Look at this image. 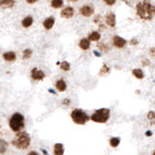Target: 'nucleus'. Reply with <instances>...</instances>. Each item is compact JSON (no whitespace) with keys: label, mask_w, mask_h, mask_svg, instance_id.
Listing matches in <instances>:
<instances>
[{"label":"nucleus","mask_w":155,"mask_h":155,"mask_svg":"<svg viewBox=\"0 0 155 155\" xmlns=\"http://www.w3.org/2000/svg\"><path fill=\"white\" fill-rule=\"evenodd\" d=\"M55 88H56L57 91H59V92H64V91H66V89H67V84H66L65 81L63 80V79L58 80L55 82Z\"/></svg>","instance_id":"obj_10"},{"label":"nucleus","mask_w":155,"mask_h":155,"mask_svg":"<svg viewBox=\"0 0 155 155\" xmlns=\"http://www.w3.org/2000/svg\"><path fill=\"white\" fill-rule=\"evenodd\" d=\"M100 38H101L100 33H99V32H97V31H93L92 33L89 34L88 40H89L90 42H97V41H99V40H100Z\"/></svg>","instance_id":"obj_18"},{"label":"nucleus","mask_w":155,"mask_h":155,"mask_svg":"<svg viewBox=\"0 0 155 155\" xmlns=\"http://www.w3.org/2000/svg\"><path fill=\"white\" fill-rule=\"evenodd\" d=\"M73 122L78 125H85L90 120V116L82 109H74L70 114Z\"/></svg>","instance_id":"obj_5"},{"label":"nucleus","mask_w":155,"mask_h":155,"mask_svg":"<svg viewBox=\"0 0 155 155\" xmlns=\"http://www.w3.org/2000/svg\"><path fill=\"white\" fill-rule=\"evenodd\" d=\"M65 149L64 145L60 143H57L53 145V154L54 155H64Z\"/></svg>","instance_id":"obj_9"},{"label":"nucleus","mask_w":155,"mask_h":155,"mask_svg":"<svg viewBox=\"0 0 155 155\" xmlns=\"http://www.w3.org/2000/svg\"><path fill=\"white\" fill-rule=\"evenodd\" d=\"M149 53L151 54L152 56H155V48H150V51H149Z\"/></svg>","instance_id":"obj_29"},{"label":"nucleus","mask_w":155,"mask_h":155,"mask_svg":"<svg viewBox=\"0 0 155 155\" xmlns=\"http://www.w3.org/2000/svg\"><path fill=\"white\" fill-rule=\"evenodd\" d=\"M9 143L3 139H0V154H5L8 149Z\"/></svg>","instance_id":"obj_17"},{"label":"nucleus","mask_w":155,"mask_h":155,"mask_svg":"<svg viewBox=\"0 0 155 155\" xmlns=\"http://www.w3.org/2000/svg\"><path fill=\"white\" fill-rule=\"evenodd\" d=\"M59 65H60L61 70L65 71V72L69 71V70H70V68H71V66H70V63H69V62H67V61H63L62 63H60Z\"/></svg>","instance_id":"obj_26"},{"label":"nucleus","mask_w":155,"mask_h":155,"mask_svg":"<svg viewBox=\"0 0 155 155\" xmlns=\"http://www.w3.org/2000/svg\"><path fill=\"white\" fill-rule=\"evenodd\" d=\"M46 78L45 73L38 68H33L31 70V79L34 81H43Z\"/></svg>","instance_id":"obj_6"},{"label":"nucleus","mask_w":155,"mask_h":155,"mask_svg":"<svg viewBox=\"0 0 155 155\" xmlns=\"http://www.w3.org/2000/svg\"><path fill=\"white\" fill-rule=\"evenodd\" d=\"M74 16V9L72 7H67L61 11V17L65 18H70Z\"/></svg>","instance_id":"obj_11"},{"label":"nucleus","mask_w":155,"mask_h":155,"mask_svg":"<svg viewBox=\"0 0 155 155\" xmlns=\"http://www.w3.org/2000/svg\"><path fill=\"white\" fill-rule=\"evenodd\" d=\"M130 44L131 45H138V42H137V40H131Z\"/></svg>","instance_id":"obj_31"},{"label":"nucleus","mask_w":155,"mask_h":155,"mask_svg":"<svg viewBox=\"0 0 155 155\" xmlns=\"http://www.w3.org/2000/svg\"><path fill=\"white\" fill-rule=\"evenodd\" d=\"M54 18H52V17H50V18H46L45 21H44L43 22V25L44 27H45L47 30H50V29L52 28V26L54 25Z\"/></svg>","instance_id":"obj_13"},{"label":"nucleus","mask_w":155,"mask_h":155,"mask_svg":"<svg viewBox=\"0 0 155 155\" xmlns=\"http://www.w3.org/2000/svg\"><path fill=\"white\" fill-rule=\"evenodd\" d=\"M79 47L81 48L82 51H87L90 48V41L86 38L81 39L79 43Z\"/></svg>","instance_id":"obj_15"},{"label":"nucleus","mask_w":155,"mask_h":155,"mask_svg":"<svg viewBox=\"0 0 155 155\" xmlns=\"http://www.w3.org/2000/svg\"><path fill=\"white\" fill-rule=\"evenodd\" d=\"M132 74H133V76L136 78V79H138V80H143L144 78L143 72L142 69H140V68H136V69H134L132 71Z\"/></svg>","instance_id":"obj_16"},{"label":"nucleus","mask_w":155,"mask_h":155,"mask_svg":"<svg viewBox=\"0 0 155 155\" xmlns=\"http://www.w3.org/2000/svg\"><path fill=\"white\" fill-rule=\"evenodd\" d=\"M42 151H43V153L45 154V155H48V152H47V151H45V150H44V149H42Z\"/></svg>","instance_id":"obj_35"},{"label":"nucleus","mask_w":155,"mask_h":155,"mask_svg":"<svg viewBox=\"0 0 155 155\" xmlns=\"http://www.w3.org/2000/svg\"><path fill=\"white\" fill-rule=\"evenodd\" d=\"M25 120L24 116L19 113H15L9 120V126L11 130L15 133H19L24 128Z\"/></svg>","instance_id":"obj_3"},{"label":"nucleus","mask_w":155,"mask_h":155,"mask_svg":"<svg viewBox=\"0 0 155 155\" xmlns=\"http://www.w3.org/2000/svg\"><path fill=\"white\" fill-rule=\"evenodd\" d=\"M109 143H110V145L111 147L115 148V147H117L118 145H119V143H120V138H119V137H114V138H110Z\"/></svg>","instance_id":"obj_20"},{"label":"nucleus","mask_w":155,"mask_h":155,"mask_svg":"<svg viewBox=\"0 0 155 155\" xmlns=\"http://www.w3.org/2000/svg\"><path fill=\"white\" fill-rule=\"evenodd\" d=\"M110 110L108 108H101L96 110L93 114L90 115V120L95 123H101L104 124L107 123L110 119Z\"/></svg>","instance_id":"obj_4"},{"label":"nucleus","mask_w":155,"mask_h":155,"mask_svg":"<svg viewBox=\"0 0 155 155\" xmlns=\"http://www.w3.org/2000/svg\"><path fill=\"white\" fill-rule=\"evenodd\" d=\"M145 135H147V137H148V136L150 137V136H152V132H151V131H147V133H145Z\"/></svg>","instance_id":"obj_33"},{"label":"nucleus","mask_w":155,"mask_h":155,"mask_svg":"<svg viewBox=\"0 0 155 155\" xmlns=\"http://www.w3.org/2000/svg\"><path fill=\"white\" fill-rule=\"evenodd\" d=\"M32 55V51L30 48H26V50H24L23 52H22V58L23 59H28V58H30Z\"/></svg>","instance_id":"obj_25"},{"label":"nucleus","mask_w":155,"mask_h":155,"mask_svg":"<svg viewBox=\"0 0 155 155\" xmlns=\"http://www.w3.org/2000/svg\"><path fill=\"white\" fill-rule=\"evenodd\" d=\"M3 58H4V60H6L8 62H13L16 60L17 55L14 51H7L3 53Z\"/></svg>","instance_id":"obj_14"},{"label":"nucleus","mask_w":155,"mask_h":155,"mask_svg":"<svg viewBox=\"0 0 155 155\" xmlns=\"http://www.w3.org/2000/svg\"><path fill=\"white\" fill-rule=\"evenodd\" d=\"M27 155H40V154H39L38 152H36V151H30Z\"/></svg>","instance_id":"obj_30"},{"label":"nucleus","mask_w":155,"mask_h":155,"mask_svg":"<svg viewBox=\"0 0 155 155\" xmlns=\"http://www.w3.org/2000/svg\"><path fill=\"white\" fill-rule=\"evenodd\" d=\"M106 22L109 26L114 27L115 26V15L114 13H109L106 16Z\"/></svg>","instance_id":"obj_12"},{"label":"nucleus","mask_w":155,"mask_h":155,"mask_svg":"<svg viewBox=\"0 0 155 155\" xmlns=\"http://www.w3.org/2000/svg\"><path fill=\"white\" fill-rule=\"evenodd\" d=\"M31 143L30 136L26 132H19L12 140V144L18 149H26Z\"/></svg>","instance_id":"obj_2"},{"label":"nucleus","mask_w":155,"mask_h":155,"mask_svg":"<svg viewBox=\"0 0 155 155\" xmlns=\"http://www.w3.org/2000/svg\"><path fill=\"white\" fill-rule=\"evenodd\" d=\"M104 1L107 5H109V6H111V5H114L115 3V0H104Z\"/></svg>","instance_id":"obj_27"},{"label":"nucleus","mask_w":155,"mask_h":155,"mask_svg":"<svg viewBox=\"0 0 155 155\" xmlns=\"http://www.w3.org/2000/svg\"><path fill=\"white\" fill-rule=\"evenodd\" d=\"M70 103H71V100L70 99H64V100H62V104L65 105V106H69Z\"/></svg>","instance_id":"obj_28"},{"label":"nucleus","mask_w":155,"mask_h":155,"mask_svg":"<svg viewBox=\"0 0 155 155\" xmlns=\"http://www.w3.org/2000/svg\"><path fill=\"white\" fill-rule=\"evenodd\" d=\"M137 15L140 18L149 21L155 16V6L148 0H143L137 5Z\"/></svg>","instance_id":"obj_1"},{"label":"nucleus","mask_w":155,"mask_h":155,"mask_svg":"<svg viewBox=\"0 0 155 155\" xmlns=\"http://www.w3.org/2000/svg\"><path fill=\"white\" fill-rule=\"evenodd\" d=\"M26 2L29 3V4H33V3L37 2V0H26Z\"/></svg>","instance_id":"obj_32"},{"label":"nucleus","mask_w":155,"mask_h":155,"mask_svg":"<svg viewBox=\"0 0 155 155\" xmlns=\"http://www.w3.org/2000/svg\"><path fill=\"white\" fill-rule=\"evenodd\" d=\"M113 43H114V46L118 48H124L126 46V44H127L125 39H123L122 37H119V36H114L113 39Z\"/></svg>","instance_id":"obj_8"},{"label":"nucleus","mask_w":155,"mask_h":155,"mask_svg":"<svg viewBox=\"0 0 155 155\" xmlns=\"http://www.w3.org/2000/svg\"><path fill=\"white\" fill-rule=\"evenodd\" d=\"M63 5V0H51V7L57 9L60 8Z\"/></svg>","instance_id":"obj_24"},{"label":"nucleus","mask_w":155,"mask_h":155,"mask_svg":"<svg viewBox=\"0 0 155 155\" xmlns=\"http://www.w3.org/2000/svg\"><path fill=\"white\" fill-rule=\"evenodd\" d=\"M152 155H155V150H154V152L152 153Z\"/></svg>","instance_id":"obj_37"},{"label":"nucleus","mask_w":155,"mask_h":155,"mask_svg":"<svg viewBox=\"0 0 155 155\" xmlns=\"http://www.w3.org/2000/svg\"><path fill=\"white\" fill-rule=\"evenodd\" d=\"M110 67H109L108 65H107V64H104L103 67L101 68L99 75H100V76H105L106 74H108V73H110Z\"/></svg>","instance_id":"obj_23"},{"label":"nucleus","mask_w":155,"mask_h":155,"mask_svg":"<svg viewBox=\"0 0 155 155\" xmlns=\"http://www.w3.org/2000/svg\"><path fill=\"white\" fill-rule=\"evenodd\" d=\"M147 118L150 125H154L155 124V113L153 110H149L148 111L147 114Z\"/></svg>","instance_id":"obj_21"},{"label":"nucleus","mask_w":155,"mask_h":155,"mask_svg":"<svg viewBox=\"0 0 155 155\" xmlns=\"http://www.w3.org/2000/svg\"><path fill=\"white\" fill-rule=\"evenodd\" d=\"M93 13H94V8L92 7L91 5H84V6H82L81 9V14L86 18L92 16Z\"/></svg>","instance_id":"obj_7"},{"label":"nucleus","mask_w":155,"mask_h":155,"mask_svg":"<svg viewBox=\"0 0 155 155\" xmlns=\"http://www.w3.org/2000/svg\"><path fill=\"white\" fill-rule=\"evenodd\" d=\"M32 23H33V18L32 17H26L25 18H23L22 19V21H21V24H22V26L23 27H29V26H31L32 25Z\"/></svg>","instance_id":"obj_19"},{"label":"nucleus","mask_w":155,"mask_h":155,"mask_svg":"<svg viewBox=\"0 0 155 155\" xmlns=\"http://www.w3.org/2000/svg\"><path fill=\"white\" fill-rule=\"evenodd\" d=\"M150 64V62H148L147 60H143V65L144 66H147V65H149Z\"/></svg>","instance_id":"obj_34"},{"label":"nucleus","mask_w":155,"mask_h":155,"mask_svg":"<svg viewBox=\"0 0 155 155\" xmlns=\"http://www.w3.org/2000/svg\"><path fill=\"white\" fill-rule=\"evenodd\" d=\"M14 4V0H0V6L2 7H11Z\"/></svg>","instance_id":"obj_22"},{"label":"nucleus","mask_w":155,"mask_h":155,"mask_svg":"<svg viewBox=\"0 0 155 155\" xmlns=\"http://www.w3.org/2000/svg\"><path fill=\"white\" fill-rule=\"evenodd\" d=\"M70 1H73V2H77L78 0H70Z\"/></svg>","instance_id":"obj_36"}]
</instances>
